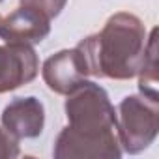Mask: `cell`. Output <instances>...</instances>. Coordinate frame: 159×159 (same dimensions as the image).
I'll list each match as a JSON object with an SVG mask.
<instances>
[{
    "label": "cell",
    "mask_w": 159,
    "mask_h": 159,
    "mask_svg": "<svg viewBox=\"0 0 159 159\" xmlns=\"http://www.w3.org/2000/svg\"><path fill=\"white\" fill-rule=\"evenodd\" d=\"M139 88L144 96L157 99V28L152 30L146 41L144 62L139 71Z\"/></svg>",
    "instance_id": "9c48e42d"
},
{
    "label": "cell",
    "mask_w": 159,
    "mask_h": 159,
    "mask_svg": "<svg viewBox=\"0 0 159 159\" xmlns=\"http://www.w3.org/2000/svg\"><path fill=\"white\" fill-rule=\"evenodd\" d=\"M51 32V19L43 13L21 6L6 19H0V38L6 43L34 45L41 43Z\"/></svg>",
    "instance_id": "52a82bcc"
},
{
    "label": "cell",
    "mask_w": 159,
    "mask_h": 159,
    "mask_svg": "<svg viewBox=\"0 0 159 159\" xmlns=\"http://www.w3.org/2000/svg\"><path fill=\"white\" fill-rule=\"evenodd\" d=\"M39 62L32 45H0V94L15 90L38 75Z\"/></svg>",
    "instance_id": "5b68a950"
},
{
    "label": "cell",
    "mask_w": 159,
    "mask_h": 159,
    "mask_svg": "<svg viewBox=\"0 0 159 159\" xmlns=\"http://www.w3.org/2000/svg\"><path fill=\"white\" fill-rule=\"evenodd\" d=\"M19 155V140H15L6 129L0 127V157Z\"/></svg>",
    "instance_id": "8fae6325"
},
{
    "label": "cell",
    "mask_w": 159,
    "mask_h": 159,
    "mask_svg": "<svg viewBox=\"0 0 159 159\" xmlns=\"http://www.w3.org/2000/svg\"><path fill=\"white\" fill-rule=\"evenodd\" d=\"M0 2H2V0H0Z\"/></svg>",
    "instance_id": "7c38bea8"
},
{
    "label": "cell",
    "mask_w": 159,
    "mask_h": 159,
    "mask_svg": "<svg viewBox=\"0 0 159 159\" xmlns=\"http://www.w3.org/2000/svg\"><path fill=\"white\" fill-rule=\"evenodd\" d=\"M146 32L139 17L131 13L112 15L99 34H94L77 45L88 75L125 81L139 75L144 52Z\"/></svg>",
    "instance_id": "6da1fadb"
},
{
    "label": "cell",
    "mask_w": 159,
    "mask_h": 159,
    "mask_svg": "<svg viewBox=\"0 0 159 159\" xmlns=\"http://www.w3.org/2000/svg\"><path fill=\"white\" fill-rule=\"evenodd\" d=\"M66 2L67 0H21V6L32 8V10L43 13L47 19H54L56 15H60Z\"/></svg>",
    "instance_id": "30bf717a"
},
{
    "label": "cell",
    "mask_w": 159,
    "mask_h": 159,
    "mask_svg": "<svg viewBox=\"0 0 159 159\" xmlns=\"http://www.w3.org/2000/svg\"><path fill=\"white\" fill-rule=\"evenodd\" d=\"M43 124L45 109L36 98H17L2 112V125L15 140L41 135Z\"/></svg>",
    "instance_id": "ba28073f"
},
{
    "label": "cell",
    "mask_w": 159,
    "mask_h": 159,
    "mask_svg": "<svg viewBox=\"0 0 159 159\" xmlns=\"http://www.w3.org/2000/svg\"><path fill=\"white\" fill-rule=\"evenodd\" d=\"M122 155L120 140L116 133H83L73 127H66L54 146V157L56 159H88V157H107V159H118Z\"/></svg>",
    "instance_id": "277c9868"
},
{
    "label": "cell",
    "mask_w": 159,
    "mask_h": 159,
    "mask_svg": "<svg viewBox=\"0 0 159 159\" xmlns=\"http://www.w3.org/2000/svg\"><path fill=\"white\" fill-rule=\"evenodd\" d=\"M41 73L47 86L52 92L64 94V96L77 90L83 83H86V77H88L86 66L77 47L71 51H60L51 58H47Z\"/></svg>",
    "instance_id": "8992f818"
},
{
    "label": "cell",
    "mask_w": 159,
    "mask_h": 159,
    "mask_svg": "<svg viewBox=\"0 0 159 159\" xmlns=\"http://www.w3.org/2000/svg\"><path fill=\"white\" fill-rule=\"evenodd\" d=\"M159 127L157 99L148 96H127L116 112V135L122 148L129 153H139L148 148Z\"/></svg>",
    "instance_id": "3957f363"
},
{
    "label": "cell",
    "mask_w": 159,
    "mask_h": 159,
    "mask_svg": "<svg viewBox=\"0 0 159 159\" xmlns=\"http://www.w3.org/2000/svg\"><path fill=\"white\" fill-rule=\"evenodd\" d=\"M0 19H2V17H0Z\"/></svg>",
    "instance_id": "4fadbf2b"
},
{
    "label": "cell",
    "mask_w": 159,
    "mask_h": 159,
    "mask_svg": "<svg viewBox=\"0 0 159 159\" xmlns=\"http://www.w3.org/2000/svg\"><path fill=\"white\" fill-rule=\"evenodd\" d=\"M66 114L69 127L77 131L92 135L116 133V111L111 105L107 92L96 83L86 81L67 94Z\"/></svg>",
    "instance_id": "7a4b0ae2"
}]
</instances>
